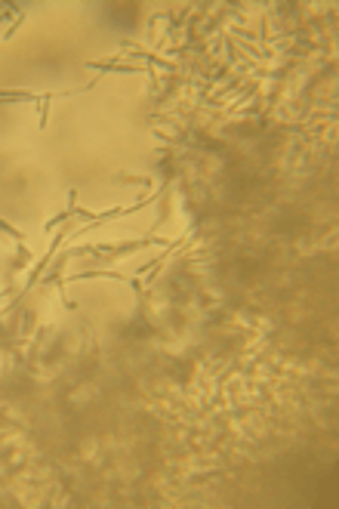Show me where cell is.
Masks as SVG:
<instances>
[{"mask_svg": "<svg viewBox=\"0 0 339 509\" xmlns=\"http://www.w3.org/2000/svg\"><path fill=\"white\" fill-rule=\"evenodd\" d=\"M170 247L173 241H167V238H142V241H123V244H93V247H83L86 253H136V250H145V247Z\"/></svg>", "mask_w": 339, "mask_h": 509, "instance_id": "obj_1", "label": "cell"}, {"mask_svg": "<svg viewBox=\"0 0 339 509\" xmlns=\"http://www.w3.org/2000/svg\"><path fill=\"white\" fill-rule=\"evenodd\" d=\"M120 49H123V59H142L145 65H157V68H173V62H167V59H160L157 52H148V49H139L136 43H123Z\"/></svg>", "mask_w": 339, "mask_h": 509, "instance_id": "obj_2", "label": "cell"}, {"mask_svg": "<svg viewBox=\"0 0 339 509\" xmlns=\"http://www.w3.org/2000/svg\"><path fill=\"white\" fill-rule=\"evenodd\" d=\"M93 71H108V74H139L145 71V65H133V62H86Z\"/></svg>", "mask_w": 339, "mask_h": 509, "instance_id": "obj_3", "label": "cell"}, {"mask_svg": "<svg viewBox=\"0 0 339 509\" xmlns=\"http://www.w3.org/2000/svg\"><path fill=\"white\" fill-rule=\"evenodd\" d=\"M0 102H40V96L31 90H0Z\"/></svg>", "mask_w": 339, "mask_h": 509, "instance_id": "obj_4", "label": "cell"}, {"mask_svg": "<svg viewBox=\"0 0 339 509\" xmlns=\"http://www.w3.org/2000/svg\"><path fill=\"white\" fill-rule=\"evenodd\" d=\"M52 99H56V93H43L40 102H37V114H40V117H37V127H40V130H46V117H49V102H52Z\"/></svg>", "mask_w": 339, "mask_h": 509, "instance_id": "obj_5", "label": "cell"}, {"mask_svg": "<svg viewBox=\"0 0 339 509\" xmlns=\"http://www.w3.org/2000/svg\"><path fill=\"white\" fill-rule=\"evenodd\" d=\"M0 232H3V235H9V238H12L15 244H25V232H19V229H15L12 222H6V219H0Z\"/></svg>", "mask_w": 339, "mask_h": 509, "instance_id": "obj_6", "label": "cell"}, {"mask_svg": "<svg viewBox=\"0 0 339 509\" xmlns=\"http://www.w3.org/2000/svg\"><path fill=\"white\" fill-rule=\"evenodd\" d=\"M68 219H71V213H68V210H62L59 216H52V219H46V225H43V232H52V229H59L62 222H68Z\"/></svg>", "mask_w": 339, "mask_h": 509, "instance_id": "obj_7", "label": "cell"}, {"mask_svg": "<svg viewBox=\"0 0 339 509\" xmlns=\"http://www.w3.org/2000/svg\"><path fill=\"white\" fill-rule=\"evenodd\" d=\"M22 25H25V9H19V12H15V19H12V25L6 28V34H3V37L9 40V37H12V34H15V31L22 28Z\"/></svg>", "mask_w": 339, "mask_h": 509, "instance_id": "obj_8", "label": "cell"}, {"mask_svg": "<svg viewBox=\"0 0 339 509\" xmlns=\"http://www.w3.org/2000/svg\"><path fill=\"white\" fill-rule=\"evenodd\" d=\"M15 9H19V6H15V3H9V6H6V9H0V22H3V19H9V15H12V12H15Z\"/></svg>", "mask_w": 339, "mask_h": 509, "instance_id": "obj_9", "label": "cell"}]
</instances>
